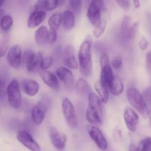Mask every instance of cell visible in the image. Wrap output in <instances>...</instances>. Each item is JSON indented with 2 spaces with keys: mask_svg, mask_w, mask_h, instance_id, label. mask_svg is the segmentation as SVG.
<instances>
[{
  "mask_svg": "<svg viewBox=\"0 0 151 151\" xmlns=\"http://www.w3.org/2000/svg\"><path fill=\"white\" fill-rule=\"evenodd\" d=\"M92 44V36L88 34L86 35L78 50V60L79 70L84 78H89L92 75L93 62L92 54H91Z\"/></svg>",
  "mask_w": 151,
  "mask_h": 151,
  "instance_id": "obj_1",
  "label": "cell"
},
{
  "mask_svg": "<svg viewBox=\"0 0 151 151\" xmlns=\"http://www.w3.org/2000/svg\"><path fill=\"white\" fill-rule=\"evenodd\" d=\"M126 97L128 103L131 104L133 109L141 114L142 115H147L148 107L146 105L143 98L142 94L139 91L138 88L135 87H130L127 89Z\"/></svg>",
  "mask_w": 151,
  "mask_h": 151,
  "instance_id": "obj_2",
  "label": "cell"
},
{
  "mask_svg": "<svg viewBox=\"0 0 151 151\" xmlns=\"http://www.w3.org/2000/svg\"><path fill=\"white\" fill-rule=\"evenodd\" d=\"M6 93L7 96V102L10 107L18 109L22 106V88L17 79L11 80L7 86Z\"/></svg>",
  "mask_w": 151,
  "mask_h": 151,
  "instance_id": "obj_3",
  "label": "cell"
},
{
  "mask_svg": "<svg viewBox=\"0 0 151 151\" xmlns=\"http://www.w3.org/2000/svg\"><path fill=\"white\" fill-rule=\"evenodd\" d=\"M106 10L103 0H92L88 4L86 16L92 26L95 27L102 21V12Z\"/></svg>",
  "mask_w": 151,
  "mask_h": 151,
  "instance_id": "obj_4",
  "label": "cell"
},
{
  "mask_svg": "<svg viewBox=\"0 0 151 151\" xmlns=\"http://www.w3.org/2000/svg\"><path fill=\"white\" fill-rule=\"evenodd\" d=\"M99 63L100 66V75L99 81L101 83L109 88V86L110 85L114 77L109 55L106 53H103L100 57Z\"/></svg>",
  "mask_w": 151,
  "mask_h": 151,
  "instance_id": "obj_5",
  "label": "cell"
},
{
  "mask_svg": "<svg viewBox=\"0 0 151 151\" xmlns=\"http://www.w3.org/2000/svg\"><path fill=\"white\" fill-rule=\"evenodd\" d=\"M61 111L69 128L75 129L78 127V116L73 103L68 97H63L62 100Z\"/></svg>",
  "mask_w": 151,
  "mask_h": 151,
  "instance_id": "obj_6",
  "label": "cell"
},
{
  "mask_svg": "<svg viewBox=\"0 0 151 151\" xmlns=\"http://www.w3.org/2000/svg\"><path fill=\"white\" fill-rule=\"evenodd\" d=\"M43 58L44 56L41 52L35 53L32 50H27L23 52L22 61L24 63L27 72L31 73L39 69Z\"/></svg>",
  "mask_w": 151,
  "mask_h": 151,
  "instance_id": "obj_7",
  "label": "cell"
},
{
  "mask_svg": "<svg viewBox=\"0 0 151 151\" xmlns=\"http://www.w3.org/2000/svg\"><path fill=\"white\" fill-rule=\"evenodd\" d=\"M87 132L97 147L102 151H106L109 147L107 139L103 131L96 125H90L87 127Z\"/></svg>",
  "mask_w": 151,
  "mask_h": 151,
  "instance_id": "obj_8",
  "label": "cell"
},
{
  "mask_svg": "<svg viewBox=\"0 0 151 151\" xmlns=\"http://www.w3.org/2000/svg\"><path fill=\"white\" fill-rule=\"evenodd\" d=\"M7 61L13 69H18L21 66L23 58V52L20 45L15 44L9 49L7 53Z\"/></svg>",
  "mask_w": 151,
  "mask_h": 151,
  "instance_id": "obj_9",
  "label": "cell"
},
{
  "mask_svg": "<svg viewBox=\"0 0 151 151\" xmlns=\"http://www.w3.org/2000/svg\"><path fill=\"white\" fill-rule=\"evenodd\" d=\"M123 119L127 129L131 133H135L137 130L139 116L133 108L127 106L123 112Z\"/></svg>",
  "mask_w": 151,
  "mask_h": 151,
  "instance_id": "obj_10",
  "label": "cell"
},
{
  "mask_svg": "<svg viewBox=\"0 0 151 151\" xmlns=\"http://www.w3.org/2000/svg\"><path fill=\"white\" fill-rule=\"evenodd\" d=\"M16 139L23 146L30 151H41L40 145L28 131L21 130L16 134Z\"/></svg>",
  "mask_w": 151,
  "mask_h": 151,
  "instance_id": "obj_11",
  "label": "cell"
},
{
  "mask_svg": "<svg viewBox=\"0 0 151 151\" xmlns=\"http://www.w3.org/2000/svg\"><path fill=\"white\" fill-rule=\"evenodd\" d=\"M49 136L53 147L58 150L62 151L65 148L67 142V137L64 133L59 131L55 127L52 126L49 129Z\"/></svg>",
  "mask_w": 151,
  "mask_h": 151,
  "instance_id": "obj_12",
  "label": "cell"
},
{
  "mask_svg": "<svg viewBox=\"0 0 151 151\" xmlns=\"http://www.w3.org/2000/svg\"><path fill=\"white\" fill-rule=\"evenodd\" d=\"M55 75H57L59 81H61L63 85L69 89H72L75 87V79L73 73L66 66H60L55 71Z\"/></svg>",
  "mask_w": 151,
  "mask_h": 151,
  "instance_id": "obj_13",
  "label": "cell"
},
{
  "mask_svg": "<svg viewBox=\"0 0 151 151\" xmlns=\"http://www.w3.org/2000/svg\"><path fill=\"white\" fill-rule=\"evenodd\" d=\"M47 111V107L43 102H38L34 105L31 109V120L35 125H40L42 124L45 119L46 113Z\"/></svg>",
  "mask_w": 151,
  "mask_h": 151,
  "instance_id": "obj_14",
  "label": "cell"
},
{
  "mask_svg": "<svg viewBox=\"0 0 151 151\" xmlns=\"http://www.w3.org/2000/svg\"><path fill=\"white\" fill-rule=\"evenodd\" d=\"M38 73L43 83L52 90H58L60 87V81L57 75L49 70H42L38 69Z\"/></svg>",
  "mask_w": 151,
  "mask_h": 151,
  "instance_id": "obj_15",
  "label": "cell"
},
{
  "mask_svg": "<svg viewBox=\"0 0 151 151\" xmlns=\"http://www.w3.org/2000/svg\"><path fill=\"white\" fill-rule=\"evenodd\" d=\"M20 85L22 91L29 97H35L40 91L39 83L32 78L24 79Z\"/></svg>",
  "mask_w": 151,
  "mask_h": 151,
  "instance_id": "obj_16",
  "label": "cell"
},
{
  "mask_svg": "<svg viewBox=\"0 0 151 151\" xmlns=\"http://www.w3.org/2000/svg\"><path fill=\"white\" fill-rule=\"evenodd\" d=\"M47 17V12L44 11H31L27 21V26L29 29H34L35 27H39L40 25L44 22Z\"/></svg>",
  "mask_w": 151,
  "mask_h": 151,
  "instance_id": "obj_17",
  "label": "cell"
},
{
  "mask_svg": "<svg viewBox=\"0 0 151 151\" xmlns=\"http://www.w3.org/2000/svg\"><path fill=\"white\" fill-rule=\"evenodd\" d=\"M103 115L97 111L96 109L88 106L86 111V121L92 125H100L103 124V119H102Z\"/></svg>",
  "mask_w": 151,
  "mask_h": 151,
  "instance_id": "obj_18",
  "label": "cell"
},
{
  "mask_svg": "<svg viewBox=\"0 0 151 151\" xmlns=\"http://www.w3.org/2000/svg\"><path fill=\"white\" fill-rule=\"evenodd\" d=\"M48 33L49 29L47 27L42 25V26L38 27L34 34V39H35V44L39 47L46 45V44L48 42Z\"/></svg>",
  "mask_w": 151,
  "mask_h": 151,
  "instance_id": "obj_19",
  "label": "cell"
},
{
  "mask_svg": "<svg viewBox=\"0 0 151 151\" xmlns=\"http://www.w3.org/2000/svg\"><path fill=\"white\" fill-rule=\"evenodd\" d=\"M124 88H125V86H124L123 81H122V79L117 75H114L111 83L109 86V92L112 95L117 97V96L121 95L122 94Z\"/></svg>",
  "mask_w": 151,
  "mask_h": 151,
  "instance_id": "obj_20",
  "label": "cell"
},
{
  "mask_svg": "<svg viewBox=\"0 0 151 151\" xmlns=\"http://www.w3.org/2000/svg\"><path fill=\"white\" fill-rule=\"evenodd\" d=\"M75 25V16L71 10H66L62 13V26L66 30H71Z\"/></svg>",
  "mask_w": 151,
  "mask_h": 151,
  "instance_id": "obj_21",
  "label": "cell"
},
{
  "mask_svg": "<svg viewBox=\"0 0 151 151\" xmlns=\"http://www.w3.org/2000/svg\"><path fill=\"white\" fill-rule=\"evenodd\" d=\"M94 89H95L97 94L99 96L103 103H107L109 100V88L100 83V81H97L94 84Z\"/></svg>",
  "mask_w": 151,
  "mask_h": 151,
  "instance_id": "obj_22",
  "label": "cell"
},
{
  "mask_svg": "<svg viewBox=\"0 0 151 151\" xmlns=\"http://www.w3.org/2000/svg\"><path fill=\"white\" fill-rule=\"evenodd\" d=\"M102 103H102L99 96L97 94V93L91 91L88 94V106L96 109L103 115V106H102Z\"/></svg>",
  "mask_w": 151,
  "mask_h": 151,
  "instance_id": "obj_23",
  "label": "cell"
},
{
  "mask_svg": "<svg viewBox=\"0 0 151 151\" xmlns=\"http://www.w3.org/2000/svg\"><path fill=\"white\" fill-rule=\"evenodd\" d=\"M129 151H151V137H145L137 145L131 144L129 145Z\"/></svg>",
  "mask_w": 151,
  "mask_h": 151,
  "instance_id": "obj_24",
  "label": "cell"
},
{
  "mask_svg": "<svg viewBox=\"0 0 151 151\" xmlns=\"http://www.w3.org/2000/svg\"><path fill=\"white\" fill-rule=\"evenodd\" d=\"M75 89L81 94H88L91 92V86L84 78H79L75 82Z\"/></svg>",
  "mask_w": 151,
  "mask_h": 151,
  "instance_id": "obj_25",
  "label": "cell"
},
{
  "mask_svg": "<svg viewBox=\"0 0 151 151\" xmlns=\"http://www.w3.org/2000/svg\"><path fill=\"white\" fill-rule=\"evenodd\" d=\"M47 23L50 28L58 30L62 25V13L58 11L53 13L49 18Z\"/></svg>",
  "mask_w": 151,
  "mask_h": 151,
  "instance_id": "obj_26",
  "label": "cell"
},
{
  "mask_svg": "<svg viewBox=\"0 0 151 151\" xmlns=\"http://www.w3.org/2000/svg\"><path fill=\"white\" fill-rule=\"evenodd\" d=\"M63 64H64V66H66L69 69L76 70V69H79L78 60H77L75 55L65 56L64 59H63Z\"/></svg>",
  "mask_w": 151,
  "mask_h": 151,
  "instance_id": "obj_27",
  "label": "cell"
},
{
  "mask_svg": "<svg viewBox=\"0 0 151 151\" xmlns=\"http://www.w3.org/2000/svg\"><path fill=\"white\" fill-rule=\"evenodd\" d=\"M13 25V19L10 15L5 14L0 21V28L4 32H8Z\"/></svg>",
  "mask_w": 151,
  "mask_h": 151,
  "instance_id": "obj_28",
  "label": "cell"
},
{
  "mask_svg": "<svg viewBox=\"0 0 151 151\" xmlns=\"http://www.w3.org/2000/svg\"><path fill=\"white\" fill-rule=\"evenodd\" d=\"M106 27H107V21L106 19H102L101 22L97 26H96L94 27V30H93V35H94V36L96 38H99L100 37H101L102 35L106 31Z\"/></svg>",
  "mask_w": 151,
  "mask_h": 151,
  "instance_id": "obj_29",
  "label": "cell"
},
{
  "mask_svg": "<svg viewBox=\"0 0 151 151\" xmlns=\"http://www.w3.org/2000/svg\"><path fill=\"white\" fill-rule=\"evenodd\" d=\"M131 17H129V16H125V17L122 19V22H121V24H120L121 35L126 37L127 32H128L130 27L131 26Z\"/></svg>",
  "mask_w": 151,
  "mask_h": 151,
  "instance_id": "obj_30",
  "label": "cell"
},
{
  "mask_svg": "<svg viewBox=\"0 0 151 151\" xmlns=\"http://www.w3.org/2000/svg\"><path fill=\"white\" fill-rule=\"evenodd\" d=\"M139 22H135L133 24H131V26L130 27V28L128 29L126 34V38L128 39L133 40L134 38H136L139 30Z\"/></svg>",
  "mask_w": 151,
  "mask_h": 151,
  "instance_id": "obj_31",
  "label": "cell"
},
{
  "mask_svg": "<svg viewBox=\"0 0 151 151\" xmlns=\"http://www.w3.org/2000/svg\"><path fill=\"white\" fill-rule=\"evenodd\" d=\"M69 4L73 13H79L82 10L83 0H69Z\"/></svg>",
  "mask_w": 151,
  "mask_h": 151,
  "instance_id": "obj_32",
  "label": "cell"
},
{
  "mask_svg": "<svg viewBox=\"0 0 151 151\" xmlns=\"http://www.w3.org/2000/svg\"><path fill=\"white\" fill-rule=\"evenodd\" d=\"M53 63V58L51 55H47L45 57L43 58L42 60H41V65H40V69L42 70H48Z\"/></svg>",
  "mask_w": 151,
  "mask_h": 151,
  "instance_id": "obj_33",
  "label": "cell"
},
{
  "mask_svg": "<svg viewBox=\"0 0 151 151\" xmlns=\"http://www.w3.org/2000/svg\"><path fill=\"white\" fill-rule=\"evenodd\" d=\"M122 63H123V58H122V56L119 54L114 55L111 60L112 67L116 70L120 69L121 66H122Z\"/></svg>",
  "mask_w": 151,
  "mask_h": 151,
  "instance_id": "obj_34",
  "label": "cell"
},
{
  "mask_svg": "<svg viewBox=\"0 0 151 151\" xmlns=\"http://www.w3.org/2000/svg\"><path fill=\"white\" fill-rule=\"evenodd\" d=\"M58 7V0H46V11H52Z\"/></svg>",
  "mask_w": 151,
  "mask_h": 151,
  "instance_id": "obj_35",
  "label": "cell"
},
{
  "mask_svg": "<svg viewBox=\"0 0 151 151\" xmlns=\"http://www.w3.org/2000/svg\"><path fill=\"white\" fill-rule=\"evenodd\" d=\"M143 98L147 106L149 108L151 106V86L147 87L142 93Z\"/></svg>",
  "mask_w": 151,
  "mask_h": 151,
  "instance_id": "obj_36",
  "label": "cell"
},
{
  "mask_svg": "<svg viewBox=\"0 0 151 151\" xmlns=\"http://www.w3.org/2000/svg\"><path fill=\"white\" fill-rule=\"evenodd\" d=\"M58 40V30L54 29H49L48 33V43L50 44H53Z\"/></svg>",
  "mask_w": 151,
  "mask_h": 151,
  "instance_id": "obj_37",
  "label": "cell"
},
{
  "mask_svg": "<svg viewBox=\"0 0 151 151\" xmlns=\"http://www.w3.org/2000/svg\"><path fill=\"white\" fill-rule=\"evenodd\" d=\"M46 11V0H37L32 7V11Z\"/></svg>",
  "mask_w": 151,
  "mask_h": 151,
  "instance_id": "obj_38",
  "label": "cell"
},
{
  "mask_svg": "<svg viewBox=\"0 0 151 151\" xmlns=\"http://www.w3.org/2000/svg\"><path fill=\"white\" fill-rule=\"evenodd\" d=\"M115 1L119 5V7L124 10H128L131 6L130 0H115Z\"/></svg>",
  "mask_w": 151,
  "mask_h": 151,
  "instance_id": "obj_39",
  "label": "cell"
},
{
  "mask_svg": "<svg viewBox=\"0 0 151 151\" xmlns=\"http://www.w3.org/2000/svg\"><path fill=\"white\" fill-rule=\"evenodd\" d=\"M139 47L142 51H145L149 47V41L147 38L142 37L139 41Z\"/></svg>",
  "mask_w": 151,
  "mask_h": 151,
  "instance_id": "obj_40",
  "label": "cell"
},
{
  "mask_svg": "<svg viewBox=\"0 0 151 151\" xmlns=\"http://www.w3.org/2000/svg\"><path fill=\"white\" fill-rule=\"evenodd\" d=\"M8 50V43L7 41H3L0 43V58L5 55Z\"/></svg>",
  "mask_w": 151,
  "mask_h": 151,
  "instance_id": "obj_41",
  "label": "cell"
},
{
  "mask_svg": "<svg viewBox=\"0 0 151 151\" xmlns=\"http://www.w3.org/2000/svg\"><path fill=\"white\" fill-rule=\"evenodd\" d=\"M7 89L6 88V83L2 77L0 75V98L4 95V91Z\"/></svg>",
  "mask_w": 151,
  "mask_h": 151,
  "instance_id": "obj_42",
  "label": "cell"
},
{
  "mask_svg": "<svg viewBox=\"0 0 151 151\" xmlns=\"http://www.w3.org/2000/svg\"><path fill=\"white\" fill-rule=\"evenodd\" d=\"M145 58H146V61H147V63H148V64L151 65V50L147 52V54H146Z\"/></svg>",
  "mask_w": 151,
  "mask_h": 151,
  "instance_id": "obj_43",
  "label": "cell"
},
{
  "mask_svg": "<svg viewBox=\"0 0 151 151\" xmlns=\"http://www.w3.org/2000/svg\"><path fill=\"white\" fill-rule=\"evenodd\" d=\"M133 4L135 8L138 9L141 7V1L140 0H133Z\"/></svg>",
  "mask_w": 151,
  "mask_h": 151,
  "instance_id": "obj_44",
  "label": "cell"
},
{
  "mask_svg": "<svg viewBox=\"0 0 151 151\" xmlns=\"http://www.w3.org/2000/svg\"><path fill=\"white\" fill-rule=\"evenodd\" d=\"M30 1L31 0H19V4H20L22 6H23V7H25V6L28 5V4H29Z\"/></svg>",
  "mask_w": 151,
  "mask_h": 151,
  "instance_id": "obj_45",
  "label": "cell"
},
{
  "mask_svg": "<svg viewBox=\"0 0 151 151\" xmlns=\"http://www.w3.org/2000/svg\"><path fill=\"white\" fill-rule=\"evenodd\" d=\"M147 116L149 117V125H150L151 128V106L148 109V111H147Z\"/></svg>",
  "mask_w": 151,
  "mask_h": 151,
  "instance_id": "obj_46",
  "label": "cell"
},
{
  "mask_svg": "<svg viewBox=\"0 0 151 151\" xmlns=\"http://www.w3.org/2000/svg\"><path fill=\"white\" fill-rule=\"evenodd\" d=\"M5 15V13H4V10H2V9H0V21H1V19H2L3 16Z\"/></svg>",
  "mask_w": 151,
  "mask_h": 151,
  "instance_id": "obj_47",
  "label": "cell"
},
{
  "mask_svg": "<svg viewBox=\"0 0 151 151\" xmlns=\"http://www.w3.org/2000/svg\"><path fill=\"white\" fill-rule=\"evenodd\" d=\"M65 1H66V0H58L59 7H60V6L63 5V4L65 3Z\"/></svg>",
  "mask_w": 151,
  "mask_h": 151,
  "instance_id": "obj_48",
  "label": "cell"
},
{
  "mask_svg": "<svg viewBox=\"0 0 151 151\" xmlns=\"http://www.w3.org/2000/svg\"><path fill=\"white\" fill-rule=\"evenodd\" d=\"M4 1H5V0H0V9H1V7H2L3 4H4Z\"/></svg>",
  "mask_w": 151,
  "mask_h": 151,
  "instance_id": "obj_49",
  "label": "cell"
},
{
  "mask_svg": "<svg viewBox=\"0 0 151 151\" xmlns=\"http://www.w3.org/2000/svg\"><path fill=\"white\" fill-rule=\"evenodd\" d=\"M86 3H88V4H89V3L91 2V1H92V0H86Z\"/></svg>",
  "mask_w": 151,
  "mask_h": 151,
  "instance_id": "obj_50",
  "label": "cell"
},
{
  "mask_svg": "<svg viewBox=\"0 0 151 151\" xmlns=\"http://www.w3.org/2000/svg\"><path fill=\"white\" fill-rule=\"evenodd\" d=\"M150 35H151V29H150Z\"/></svg>",
  "mask_w": 151,
  "mask_h": 151,
  "instance_id": "obj_51",
  "label": "cell"
},
{
  "mask_svg": "<svg viewBox=\"0 0 151 151\" xmlns=\"http://www.w3.org/2000/svg\"><path fill=\"white\" fill-rule=\"evenodd\" d=\"M62 151H63V150H62Z\"/></svg>",
  "mask_w": 151,
  "mask_h": 151,
  "instance_id": "obj_52",
  "label": "cell"
}]
</instances>
